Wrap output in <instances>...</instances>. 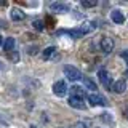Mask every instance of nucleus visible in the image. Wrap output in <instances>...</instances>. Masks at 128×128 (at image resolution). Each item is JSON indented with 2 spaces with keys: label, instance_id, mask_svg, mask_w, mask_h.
Returning a JSON list of instances; mask_svg holds the SVG:
<instances>
[{
  "label": "nucleus",
  "instance_id": "nucleus-1",
  "mask_svg": "<svg viewBox=\"0 0 128 128\" xmlns=\"http://www.w3.org/2000/svg\"><path fill=\"white\" fill-rule=\"evenodd\" d=\"M64 75H66L69 80H72V82L82 78V72H80L77 67H74V66H66L64 67Z\"/></svg>",
  "mask_w": 128,
  "mask_h": 128
},
{
  "label": "nucleus",
  "instance_id": "nucleus-2",
  "mask_svg": "<svg viewBox=\"0 0 128 128\" xmlns=\"http://www.w3.org/2000/svg\"><path fill=\"white\" fill-rule=\"evenodd\" d=\"M88 102H90L91 106H107V104H109L104 96L98 94V93H91L88 96Z\"/></svg>",
  "mask_w": 128,
  "mask_h": 128
},
{
  "label": "nucleus",
  "instance_id": "nucleus-3",
  "mask_svg": "<svg viewBox=\"0 0 128 128\" xmlns=\"http://www.w3.org/2000/svg\"><path fill=\"white\" fill-rule=\"evenodd\" d=\"M99 46H101V51L106 54L112 53V50H114V40L110 37H102L101 42H99Z\"/></svg>",
  "mask_w": 128,
  "mask_h": 128
},
{
  "label": "nucleus",
  "instance_id": "nucleus-4",
  "mask_svg": "<svg viewBox=\"0 0 128 128\" xmlns=\"http://www.w3.org/2000/svg\"><path fill=\"white\" fill-rule=\"evenodd\" d=\"M98 77H99V82L102 83V86L104 88H112V78L109 77V72H107L106 69H99L98 72Z\"/></svg>",
  "mask_w": 128,
  "mask_h": 128
},
{
  "label": "nucleus",
  "instance_id": "nucleus-5",
  "mask_svg": "<svg viewBox=\"0 0 128 128\" xmlns=\"http://www.w3.org/2000/svg\"><path fill=\"white\" fill-rule=\"evenodd\" d=\"M53 93L56 96H59V98H62V96L67 93V86H66V82H64V80H59V82H56L53 85Z\"/></svg>",
  "mask_w": 128,
  "mask_h": 128
},
{
  "label": "nucleus",
  "instance_id": "nucleus-6",
  "mask_svg": "<svg viewBox=\"0 0 128 128\" xmlns=\"http://www.w3.org/2000/svg\"><path fill=\"white\" fill-rule=\"evenodd\" d=\"M69 91H70V98H78V99L85 98V90H83L82 86H78V85H74Z\"/></svg>",
  "mask_w": 128,
  "mask_h": 128
},
{
  "label": "nucleus",
  "instance_id": "nucleus-7",
  "mask_svg": "<svg viewBox=\"0 0 128 128\" xmlns=\"http://www.w3.org/2000/svg\"><path fill=\"white\" fill-rule=\"evenodd\" d=\"M69 106L74 107V109H80V110L86 109V104L83 102V99H78V98H69Z\"/></svg>",
  "mask_w": 128,
  "mask_h": 128
},
{
  "label": "nucleus",
  "instance_id": "nucleus-8",
  "mask_svg": "<svg viewBox=\"0 0 128 128\" xmlns=\"http://www.w3.org/2000/svg\"><path fill=\"white\" fill-rule=\"evenodd\" d=\"M80 30H82V34L85 35V34H90V32H93L96 29V22L94 21H86V22H83L82 26L78 27Z\"/></svg>",
  "mask_w": 128,
  "mask_h": 128
},
{
  "label": "nucleus",
  "instance_id": "nucleus-9",
  "mask_svg": "<svg viewBox=\"0 0 128 128\" xmlns=\"http://www.w3.org/2000/svg\"><path fill=\"white\" fill-rule=\"evenodd\" d=\"M112 90L115 91V93H118V94H122V93H125V90H126V82L123 78H120L117 80V82L112 85Z\"/></svg>",
  "mask_w": 128,
  "mask_h": 128
},
{
  "label": "nucleus",
  "instance_id": "nucleus-10",
  "mask_svg": "<svg viewBox=\"0 0 128 128\" xmlns=\"http://www.w3.org/2000/svg\"><path fill=\"white\" fill-rule=\"evenodd\" d=\"M110 18H112V21H114L115 24H122L123 21H125V16H123V13L120 10H114L110 13Z\"/></svg>",
  "mask_w": 128,
  "mask_h": 128
},
{
  "label": "nucleus",
  "instance_id": "nucleus-11",
  "mask_svg": "<svg viewBox=\"0 0 128 128\" xmlns=\"http://www.w3.org/2000/svg\"><path fill=\"white\" fill-rule=\"evenodd\" d=\"M50 8L54 13H67V11H69V6L64 5V3H51Z\"/></svg>",
  "mask_w": 128,
  "mask_h": 128
},
{
  "label": "nucleus",
  "instance_id": "nucleus-12",
  "mask_svg": "<svg viewBox=\"0 0 128 128\" xmlns=\"http://www.w3.org/2000/svg\"><path fill=\"white\" fill-rule=\"evenodd\" d=\"M24 18H26V13L22 10H19V8H13L11 10V19L13 21H22Z\"/></svg>",
  "mask_w": 128,
  "mask_h": 128
},
{
  "label": "nucleus",
  "instance_id": "nucleus-13",
  "mask_svg": "<svg viewBox=\"0 0 128 128\" xmlns=\"http://www.w3.org/2000/svg\"><path fill=\"white\" fill-rule=\"evenodd\" d=\"M82 80H83V85H85L86 90H91L93 93H94L96 90H98V85H96V83H94L91 78H88V77H82Z\"/></svg>",
  "mask_w": 128,
  "mask_h": 128
},
{
  "label": "nucleus",
  "instance_id": "nucleus-14",
  "mask_svg": "<svg viewBox=\"0 0 128 128\" xmlns=\"http://www.w3.org/2000/svg\"><path fill=\"white\" fill-rule=\"evenodd\" d=\"M58 34H69L72 38H80V37H83V34H82V30L80 29H70V30H61V32H58Z\"/></svg>",
  "mask_w": 128,
  "mask_h": 128
},
{
  "label": "nucleus",
  "instance_id": "nucleus-15",
  "mask_svg": "<svg viewBox=\"0 0 128 128\" xmlns=\"http://www.w3.org/2000/svg\"><path fill=\"white\" fill-rule=\"evenodd\" d=\"M54 53H56V48L54 46H48V48H45V50L42 51V56H43V59H50Z\"/></svg>",
  "mask_w": 128,
  "mask_h": 128
},
{
  "label": "nucleus",
  "instance_id": "nucleus-16",
  "mask_svg": "<svg viewBox=\"0 0 128 128\" xmlns=\"http://www.w3.org/2000/svg\"><path fill=\"white\" fill-rule=\"evenodd\" d=\"M5 51L6 53H11V51H13V48H14V38L13 37H8L6 40H5Z\"/></svg>",
  "mask_w": 128,
  "mask_h": 128
},
{
  "label": "nucleus",
  "instance_id": "nucleus-17",
  "mask_svg": "<svg viewBox=\"0 0 128 128\" xmlns=\"http://www.w3.org/2000/svg\"><path fill=\"white\" fill-rule=\"evenodd\" d=\"M32 26H34V29L38 30V32H42L43 29H45V26H43V21H40V19H35V21L32 22Z\"/></svg>",
  "mask_w": 128,
  "mask_h": 128
},
{
  "label": "nucleus",
  "instance_id": "nucleus-18",
  "mask_svg": "<svg viewBox=\"0 0 128 128\" xmlns=\"http://www.w3.org/2000/svg\"><path fill=\"white\" fill-rule=\"evenodd\" d=\"M96 5H98L96 0H82V6H85V8H93Z\"/></svg>",
  "mask_w": 128,
  "mask_h": 128
},
{
  "label": "nucleus",
  "instance_id": "nucleus-19",
  "mask_svg": "<svg viewBox=\"0 0 128 128\" xmlns=\"http://www.w3.org/2000/svg\"><path fill=\"white\" fill-rule=\"evenodd\" d=\"M109 115H110V114H102L101 118L104 120V122H112V117H109Z\"/></svg>",
  "mask_w": 128,
  "mask_h": 128
},
{
  "label": "nucleus",
  "instance_id": "nucleus-20",
  "mask_svg": "<svg viewBox=\"0 0 128 128\" xmlns=\"http://www.w3.org/2000/svg\"><path fill=\"white\" fill-rule=\"evenodd\" d=\"M29 54H37V46H30L29 48Z\"/></svg>",
  "mask_w": 128,
  "mask_h": 128
},
{
  "label": "nucleus",
  "instance_id": "nucleus-21",
  "mask_svg": "<svg viewBox=\"0 0 128 128\" xmlns=\"http://www.w3.org/2000/svg\"><path fill=\"white\" fill-rule=\"evenodd\" d=\"M74 128H86V125H85V123H82V122H80V123H75V125H74Z\"/></svg>",
  "mask_w": 128,
  "mask_h": 128
},
{
  "label": "nucleus",
  "instance_id": "nucleus-22",
  "mask_svg": "<svg viewBox=\"0 0 128 128\" xmlns=\"http://www.w3.org/2000/svg\"><path fill=\"white\" fill-rule=\"evenodd\" d=\"M122 58H123V59H125V61L128 62V50H126V51H123V53H122Z\"/></svg>",
  "mask_w": 128,
  "mask_h": 128
},
{
  "label": "nucleus",
  "instance_id": "nucleus-23",
  "mask_svg": "<svg viewBox=\"0 0 128 128\" xmlns=\"http://www.w3.org/2000/svg\"><path fill=\"white\" fill-rule=\"evenodd\" d=\"M0 123H2V125H8V120H5L2 115H0Z\"/></svg>",
  "mask_w": 128,
  "mask_h": 128
},
{
  "label": "nucleus",
  "instance_id": "nucleus-24",
  "mask_svg": "<svg viewBox=\"0 0 128 128\" xmlns=\"http://www.w3.org/2000/svg\"><path fill=\"white\" fill-rule=\"evenodd\" d=\"M2 43H3V38H2V35H0V46H2Z\"/></svg>",
  "mask_w": 128,
  "mask_h": 128
},
{
  "label": "nucleus",
  "instance_id": "nucleus-25",
  "mask_svg": "<svg viewBox=\"0 0 128 128\" xmlns=\"http://www.w3.org/2000/svg\"><path fill=\"white\" fill-rule=\"evenodd\" d=\"M125 114H126V118H128V109H126V112H125Z\"/></svg>",
  "mask_w": 128,
  "mask_h": 128
},
{
  "label": "nucleus",
  "instance_id": "nucleus-26",
  "mask_svg": "<svg viewBox=\"0 0 128 128\" xmlns=\"http://www.w3.org/2000/svg\"><path fill=\"white\" fill-rule=\"evenodd\" d=\"M125 75H126V77H128V69H126V72H125Z\"/></svg>",
  "mask_w": 128,
  "mask_h": 128
},
{
  "label": "nucleus",
  "instance_id": "nucleus-27",
  "mask_svg": "<svg viewBox=\"0 0 128 128\" xmlns=\"http://www.w3.org/2000/svg\"><path fill=\"white\" fill-rule=\"evenodd\" d=\"M30 128H37V126H34V125H30Z\"/></svg>",
  "mask_w": 128,
  "mask_h": 128
},
{
  "label": "nucleus",
  "instance_id": "nucleus-28",
  "mask_svg": "<svg viewBox=\"0 0 128 128\" xmlns=\"http://www.w3.org/2000/svg\"><path fill=\"white\" fill-rule=\"evenodd\" d=\"M0 67H2V61H0Z\"/></svg>",
  "mask_w": 128,
  "mask_h": 128
}]
</instances>
